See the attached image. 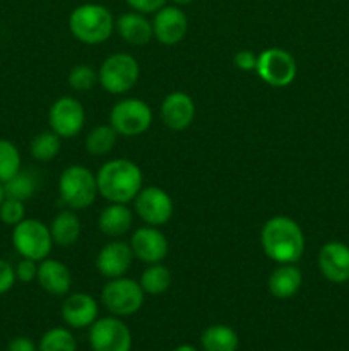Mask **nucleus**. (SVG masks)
Returning <instances> with one entry per match:
<instances>
[{"mask_svg":"<svg viewBox=\"0 0 349 351\" xmlns=\"http://www.w3.org/2000/svg\"><path fill=\"white\" fill-rule=\"evenodd\" d=\"M233 62H235L236 69H240V71L252 72V71H255L257 55L253 53L252 50H240V51H236Z\"/></svg>","mask_w":349,"mask_h":351,"instance_id":"c9c22d12","label":"nucleus"},{"mask_svg":"<svg viewBox=\"0 0 349 351\" xmlns=\"http://www.w3.org/2000/svg\"><path fill=\"white\" fill-rule=\"evenodd\" d=\"M139 75V62L132 55L113 53L99 67L98 82L109 95H123L137 84Z\"/></svg>","mask_w":349,"mask_h":351,"instance_id":"0eeeda50","label":"nucleus"},{"mask_svg":"<svg viewBox=\"0 0 349 351\" xmlns=\"http://www.w3.org/2000/svg\"><path fill=\"white\" fill-rule=\"evenodd\" d=\"M98 194L108 202L129 204L144 187L140 168L127 158H116L103 165L96 173Z\"/></svg>","mask_w":349,"mask_h":351,"instance_id":"f03ea898","label":"nucleus"},{"mask_svg":"<svg viewBox=\"0 0 349 351\" xmlns=\"http://www.w3.org/2000/svg\"><path fill=\"white\" fill-rule=\"evenodd\" d=\"M153 123V110L139 98H123L109 112V125L122 137H137Z\"/></svg>","mask_w":349,"mask_h":351,"instance_id":"6e6552de","label":"nucleus"},{"mask_svg":"<svg viewBox=\"0 0 349 351\" xmlns=\"http://www.w3.org/2000/svg\"><path fill=\"white\" fill-rule=\"evenodd\" d=\"M62 147V137L58 134H55L53 130H44V132H40L38 136H34V139L31 141V156L36 161H47L55 160L60 153Z\"/></svg>","mask_w":349,"mask_h":351,"instance_id":"bb28decb","label":"nucleus"},{"mask_svg":"<svg viewBox=\"0 0 349 351\" xmlns=\"http://www.w3.org/2000/svg\"><path fill=\"white\" fill-rule=\"evenodd\" d=\"M303 276L301 271L294 264H279L276 269L270 273L267 287H269L270 295L277 300H287L293 298L300 291Z\"/></svg>","mask_w":349,"mask_h":351,"instance_id":"412c9836","label":"nucleus"},{"mask_svg":"<svg viewBox=\"0 0 349 351\" xmlns=\"http://www.w3.org/2000/svg\"><path fill=\"white\" fill-rule=\"evenodd\" d=\"M68 29L72 36L84 45H101L112 36L115 19L105 5L82 3L68 16Z\"/></svg>","mask_w":349,"mask_h":351,"instance_id":"7ed1b4c3","label":"nucleus"},{"mask_svg":"<svg viewBox=\"0 0 349 351\" xmlns=\"http://www.w3.org/2000/svg\"><path fill=\"white\" fill-rule=\"evenodd\" d=\"M16 269L10 263L0 259V295L7 293L9 290H12L14 283H16Z\"/></svg>","mask_w":349,"mask_h":351,"instance_id":"72a5a7b5","label":"nucleus"},{"mask_svg":"<svg viewBox=\"0 0 349 351\" xmlns=\"http://www.w3.org/2000/svg\"><path fill=\"white\" fill-rule=\"evenodd\" d=\"M118 134L112 125H96L86 136V151L92 156H105L115 147Z\"/></svg>","mask_w":349,"mask_h":351,"instance_id":"a878e982","label":"nucleus"},{"mask_svg":"<svg viewBox=\"0 0 349 351\" xmlns=\"http://www.w3.org/2000/svg\"><path fill=\"white\" fill-rule=\"evenodd\" d=\"M195 119V103L187 93H170L161 103V120L171 130H185Z\"/></svg>","mask_w":349,"mask_h":351,"instance_id":"f3484780","label":"nucleus"},{"mask_svg":"<svg viewBox=\"0 0 349 351\" xmlns=\"http://www.w3.org/2000/svg\"><path fill=\"white\" fill-rule=\"evenodd\" d=\"M153 33L159 43L177 45L187 36L188 17L178 5H164L154 14Z\"/></svg>","mask_w":349,"mask_h":351,"instance_id":"ddd939ff","label":"nucleus"},{"mask_svg":"<svg viewBox=\"0 0 349 351\" xmlns=\"http://www.w3.org/2000/svg\"><path fill=\"white\" fill-rule=\"evenodd\" d=\"M98 82V72L88 64L74 65L68 74V86L77 93H86L92 89Z\"/></svg>","mask_w":349,"mask_h":351,"instance_id":"7c9ffc66","label":"nucleus"},{"mask_svg":"<svg viewBox=\"0 0 349 351\" xmlns=\"http://www.w3.org/2000/svg\"><path fill=\"white\" fill-rule=\"evenodd\" d=\"M38 264H40V263H36V261L26 259V257H23V259L17 263V266L14 267V269H16L17 281H21V283H31V281L36 280Z\"/></svg>","mask_w":349,"mask_h":351,"instance_id":"473e14b6","label":"nucleus"},{"mask_svg":"<svg viewBox=\"0 0 349 351\" xmlns=\"http://www.w3.org/2000/svg\"><path fill=\"white\" fill-rule=\"evenodd\" d=\"M38 285L47 293L62 297L70 291L72 274L64 263L57 259H43L38 264Z\"/></svg>","mask_w":349,"mask_h":351,"instance_id":"6ab92c4d","label":"nucleus"},{"mask_svg":"<svg viewBox=\"0 0 349 351\" xmlns=\"http://www.w3.org/2000/svg\"><path fill=\"white\" fill-rule=\"evenodd\" d=\"M53 243L58 247H72L81 237V221L72 209L60 211L50 225Z\"/></svg>","mask_w":349,"mask_h":351,"instance_id":"5701e85b","label":"nucleus"},{"mask_svg":"<svg viewBox=\"0 0 349 351\" xmlns=\"http://www.w3.org/2000/svg\"><path fill=\"white\" fill-rule=\"evenodd\" d=\"M60 201L72 211L88 209L98 195L96 175L82 165H70L58 178Z\"/></svg>","mask_w":349,"mask_h":351,"instance_id":"20e7f679","label":"nucleus"},{"mask_svg":"<svg viewBox=\"0 0 349 351\" xmlns=\"http://www.w3.org/2000/svg\"><path fill=\"white\" fill-rule=\"evenodd\" d=\"M3 189H5V197L19 199V201L24 202L33 197L38 189V182L31 171L21 170L19 173L14 175L10 180L3 184Z\"/></svg>","mask_w":349,"mask_h":351,"instance_id":"cd10ccee","label":"nucleus"},{"mask_svg":"<svg viewBox=\"0 0 349 351\" xmlns=\"http://www.w3.org/2000/svg\"><path fill=\"white\" fill-rule=\"evenodd\" d=\"M24 218H26V208H24L23 201L14 197L3 199L0 204V221L9 226H16Z\"/></svg>","mask_w":349,"mask_h":351,"instance_id":"2f4dec72","label":"nucleus"},{"mask_svg":"<svg viewBox=\"0 0 349 351\" xmlns=\"http://www.w3.org/2000/svg\"><path fill=\"white\" fill-rule=\"evenodd\" d=\"M139 283L146 295H163L164 291L170 290L171 283H173V274H171L170 267L164 266L163 263L149 264L146 271L140 274Z\"/></svg>","mask_w":349,"mask_h":351,"instance_id":"393cba45","label":"nucleus"},{"mask_svg":"<svg viewBox=\"0 0 349 351\" xmlns=\"http://www.w3.org/2000/svg\"><path fill=\"white\" fill-rule=\"evenodd\" d=\"M115 29L123 41L133 47H144L154 38L153 23L146 17V14H140L132 10L125 12L115 21Z\"/></svg>","mask_w":349,"mask_h":351,"instance_id":"aec40b11","label":"nucleus"},{"mask_svg":"<svg viewBox=\"0 0 349 351\" xmlns=\"http://www.w3.org/2000/svg\"><path fill=\"white\" fill-rule=\"evenodd\" d=\"M48 123H50V129L62 139H72L84 129V106L72 96H62L50 106Z\"/></svg>","mask_w":349,"mask_h":351,"instance_id":"f8f14e48","label":"nucleus"},{"mask_svg":"<svg viewBox=\"0 0 349 351\" xmlns=\"http://www.w3.org/2000/svg\"><path fill=\"white\" fill-rule=\"evenodd\" d=\"M318 269L332 283L349 280V247L342 242H327L318 252Z\"/></svg>","mask_w":349,"mask_h":351,"instance_id":"dca6fc26","label":"nucleus"},{"mask_svg":"<svg viewBox=\"0 0 349 351\" xmlns=\"http://www.w3.org/2000/svg\"><path fill=\"white\" fill-rule=\"evenodd\" d=\"M133 252L130 243L125 242H109L99 250L98 257H96V267H98L99 274L103 278H113L125 276L129 273L130 266H132Z\"/></svg>","mask_w":349,"mask_h":351,"instance_id":"2eb2a0df","label":"nucleus"},{"mask_svg":"<svg viewBox=\"0 0 349 351\" xmlns=\"http://www.w3.org/2000/svg\"><path fill=\"white\" fill-rule=\"evenodd\" d=\"M12 245L21 257L41 263L53 249L50 226L33 218H24L12 230Z\"/></svg>","mask_w":349,"mask_h":351,"instance_id":"423d86ee","label":"nucleus"},{"mask_svg":"<svg viewBox=\"0 0 349 351\" xmlns=\"http://www.w3.org/2000/svg\"><path fill=\"white\" fill-rule=\"evenodd\" d=\"M3 199H5V189H3V184L0 182V204H2Z\"/></svg>","mask_w":349,"mask_h":351,"instance_id":"ea45409f","label":"nucleus"},{"mask_svg":"<svg viewBox=\"0 0 349 351\" xmlns=\"http://www.w3.org/2000/svg\"><path fill=\"white\" fill-rule=\"evenodd\" d=\"M135 215L149 226H163L171 219L174 211L173 199L166 191L156 185H147L140 189L133 199Z\"/></svg>","mask_w":349,"mask_h":351,"instance_id":"9b49d317","label":"nucleus"},{"mask_svg":"<svg viewBox=\"0 0 349 351\" xmlns=\"http://www.w3.org/2000/svg\"><path fill=\"white\" fill-rule=\"evenodd\" d=\"M21 170V153L17 146L10 141L0 139V182L5 184Z\"/></svg>","mask_w":349,"mask_h":351,"instance_id":"c756f323","label":"nucleus"},{"mask_svg":"<svg viewBox=\"0 0 349 351\" xmlns=\"http://www.w3.org/2000/svg\"><path fill=\"white\" fill-rule=\"evenodd\" d=\"M173 351H198V350L192 345H180V346H177Z\"/></svg>","mask_w":349,"mask_h":351,"instance_id":"4c0bfd02","label":"nucleus"},{"mask_svg":"<svg viewBox=\"0 0 349 351\" xmlns=\"http://www.w3.org/2000/svg\"><path fill=\"white\" fill-rule=\"evenodd\" d=\"M99 314L98 302L89 293H72L62 304V319L74 329L91 328Z\"/></svg>","mask_w":349,"mask_h":351,"instance_id":"a211bd4d","label":"nucleus"},{"mask_svg":"<svg viewBox=\"0 0 349 351\" xmlns=\"http://www.w3.org/2000/svg\"><path fill=\"white\" fill-rule=\"evenodd\" d=\"M89 345L92 351H130L132 332L116 315L96 319L89 328Z\"/></svg>","mask_w":349,"mask_h":351,"instance_id":"9d476101","label":"nucleus"},{"mask_svg":"<svg viewBox=\"0 0 349 351\" xmlns=\"http://www.w3.org/2000/svg\"><path fill=\"white\" fill-rule=\"evenodd\" d=\"M260 243L270 261L277 264H296L305 252L301 226L289 216H272L260 232Z\"/></svg>","mask_w":349,"mask_h":351,"instance_id":"f257e3e1","label":"nucleus"},{"mask_svg":"<svg viewBox=\"0 0 349 351\" xmlns=\"http://www.w3.org/2000/svg\"><path fill=\"white\" fill-rule=\"evenodd\" d=\"M7 351H38L36 343L26 336H17L7 346Z\"/></svg>","mask_w":349,"mask_h":351,"instance_id":"e433bc0d","label":"nucleus"},{"mask_svg":"<svg viewBox=\"0 0 349 351\" xmlns=\"http://www.w3.org/2000/svg\"><path fill=\"white\" fill-rule=\"evenodd\" d=\"M144 297L146 293L139 281L127 276L113 278L101 290V304L109 314L116 317L137 314L142 308Z\"/></svg>","mask_w":349,"mask_h":351,"instance_id":"39448f33","label":"nucleus"},{"mask_svg":"<svg viewBox=\"0 0 349 351\" xmlns=\"http://www.w3.org/2000/svg\"><path fill=\"white\" fill-rule=\"evenodd\" d=\"M255 72L266 84L272 88H286L296 79L298 64L284 48H266L257 55Z\"/></svg>","mask_w":349,"mask_h":351,"instance_id":"1a4fd4ad","label":"nucleus"},{"mask_svg":"<svg viewBox=\"0 0 349 351\" xmlns=\"http://www.w3.org/2000/svg\"><path fill=\"white\" fill-rule=\"evenodd\" d=\"M129 7L140 14H156L161 7H164L166 0H125Z\"/></svg>","mask_w":349,"mask_h":351,"instance_id":"f704fd0d","label":"nucleus"},{"mask_svg":"<svg viewBox=\"0 0 349 351\" xmlns=\"http://www.w3.org/2000/svg\"><path fill=\"white\" fill-rule=\"evenodd\" d=\"M130 247H132L133 257L149 264L163 263L164 257L168 256V240L157 226H142L135 230L130 239Z\"/></svg>","mask_w":349,"mask_h":351,"instance_id":"4468645a","label":"nucleus"},{"mask_svg":"<svg viewBox=\"0 0 349 351\" xmlns=\"http://www.w3.org/2000/svg\"><path fill=\"white\" fill-rule=\"evenodd\" d=\"M77 341L65 328H51L41 336L38 351H75Z\"/></svg>","mask_w":349,"mask_h":351,"instance_id":"c85d7f7f","label":"nucleus"},{"mask_svg":"<svg viewBox=\"0 0 349 351\" xmlns=\"http://www.w3.org/2000/svg\"><path fill=\"white\" fill-rule=\"evenodd\" d=\"M171 2L174 3V5H188V3H192V2H195V0H171Z\"/></svg>","mask_w":349,"mask_h":351,"instance_id":"58836bf2","label":"nucleus"},{"mask_svg":"<svg viewBox=\"0 0 349 351\" xmlns=\"http://www.w3.org/2000/svg\"><path fill=\"white\" fill-rule=\"evenodd\" d=\"M201 346L204 351H236L240 346V338L229 326L214 324L202 332Z\"/></svg>","mask_w":349,"mask_h":351,"instance_id":"b1692460","label":"nucleus"},{"mask_svg":"<svg viewBox=\"0 0 349 351\" xmlns=\"http://www.w3.org/2000/svg\"><path fill=\"white\" fill-rule=\"evenodd\" d=\"M133 213L127 204L120 202H109L101 211L98 218V226L103 235L106 237H122L132 228Z\"/></svg>","mask_w":349,"mask_h":351,"instance_id":"4be33fe9","label":"nucleus"}]
</instances>
